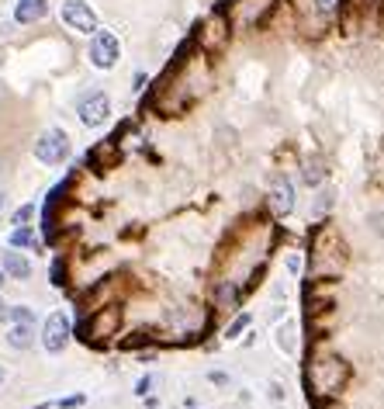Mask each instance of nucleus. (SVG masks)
<instances>
[{"instance_id": "obj_1", "label": "nucleus", "mask_w": 384, "mask_h": 409, "mask_svg": "<svg viewBox=\"0 0 384 409\" xmlns=\"http://www.w3.org/2000/svg\"><path fill=\"white\" fill-rule=\"evenodd\" d=\"M122 326V305H101L77 326V336L90 347H104Z\"/></svg>"}, {"instance_id": "obj_2", "label": "nucleus", "mask_w": 384, "mask_h": 409, "mask_svg": "<svg viewBox=\"0 0 384 409\" xmlns=\"http://www.w3.org/2000/svg\"><path fill=\"white\" fill-rule=\"evenodd\" d=\"M319 392H339L343 385L350 382V368H346V361L343 357H322V361H315V368H311V375H308Z\"/></svg>"}, {"instance_id": "obj_3", "label": "nucleus", "mask_w": 384, "mask_h": 409, "mask_svg": "<svg viewBox=\"0 0 384 409\" xmlns=\"http://www.w3.org/2000/svg\"><path fill=\"white\" fill-rule=\"evenodd\" d=\"M70 156V136L63 129H46L42 136L35 139V160L46 166H55L63 164Z\"/></svg>"}, {"instance_id": "obj_4", "label": "nucleus", "mask_w": 384, "mask_h": 409, "mask_svg": "<svg viewBox=\"0 0 384 409\" xmlns=\"http://www.w3.org/2000/svg\"><path fill=\"white\" fill-rule=\"evenodd\" d=\"M118 59H122V42H118V35L97 28L94 38H90V63H94L97 70H114Z\"/></svg>"}, {"instance_id": "obj_5", "label": "nucleus", "mask_w": 384, "mask_h": 409, "mask_svg": "<svg viewBox=\"0 0 384 409\" xmlns=\"http://www.w3.org/2000/svg\"><path fill=\"white\" fill-rule=\"evenodd\" d=\"M59 14H63L66 28H73V31H80V35H94V31L101 28L97 14H94V7H90L87 0H66Z\"/></svg>"}, {"instance_id": "obj_6", "label": "nucleus", "mask_w": 384, "mask_h": 409, "mask_svg": "<svg viewBox=\"0 0 384 409\" xmlns=\"http://www.w3.org/2000/svg\"><path fill=\"white\" fill-rule=\"evenodd\" d=\"M70 336H73L70 316H66V312H49V319H46V326H42V347H46L49 354H59V351L70 344Z\"/></svg>"}, {"instance_id": "obj_7", "label": "nucleus", "mask_w": 384, "mask_h": 409, "mask_svg": "<svg viewBox=\"0 0 384 409\" xmlns=\"http://www.w3.org/2000/svg\"><path fill=\"white\" fill-rule=\"evenodd\" d=\"M77 115L87 129H97V125L107 122V115H111V97H107L104 90H94V94H87L77 105Z\"/></svg>"}, {"instance_id": "obj_8", "label": "nucleus", "mask_w": 384, "mask_h": 409, "mask_svg": "<svg viewBox=\"0 0 384 409\" xmlns=\"http://www.w3.org/2000/svg\"><path fill=\"white\" fill-rule=\"evenodd\" d=\"M274 7H277V0H242V4L232 7V18H235L239 25L253 28V25H263Z\"/></svg>"}, {"instance_id": "obj_9", "label": "nucleus", "mask_w": 384, "mask_h": 409, "mask_svg": "<svg viewBox=\"0 0 384 409\" xmlns=\"http://www.w3.org/2000/svg\"><path fill=\"white\" fill-rule=\"evenodd\" d=\"M270 212H274V218H284L294 212V184L287 177H281L270 191Z\"/></svg>"}, {"instance_id": "obj_10", "label": "nucleus", "mask_w": 384, "mask_h": 409, "mask_svg": "<svg viewBox=\"0 0 384 409\" xmlns=\"http://www.w3.org/2000/svg\"><path fill=\"white\" fill-rule=\"evenodd\" d=\"M215 309L218 312H239V305H242V288L235 285V281H218L215 285Z\"/></svg>"}, {"instance_id": "obj_11", "label": "nucleus", "mask_w": 384, "mask_h": 409, "mask_svg": "<svg viewBox=\"0 0 384 409\" xmlns=\"http://www.w3.org/2000/svg\"><path fill=\"white\" fill-rule=\"evenodd\" d=\"M49 14V0H18L14 4V21L18 25H35Z\"/></svg>"}, {"instance_id": "obj_12", "label": "nucleus", "mask_w": 384, "mask_h": 409, "mask_svg": "<svg viewBox=\"0 0 384 409\" xmlns=\"http://www.w3.org/2000/svg\"><path fill=\"white\" fill-rule=\"evenodd\" d=\"M4 277H14V281H28L31 277V264H28V257H21L18 250H7L4 253Z\"/></svg>"}, {"instance_id": "obj_13", "label": "nucleus", "mask_w": 384, "mask_h": 409, "mask_svg": "<svg viewBox=\"0 0 384 409\" xmlns=\"http://www.w3.org/2000/svg\"><path fill=\"white\" fill-rule=\"evenodd\" d=\"M87 164H94L97 170L114 166V164H118V142H114V139H104L101 146H94V149L87 153Z\"/></svg>"}, {"instance_id": "obj_14", "label": "nucleus", "mask_w": 384, "mask_h": 409, "mask_svg": "<svg viewBox=\"0 0 384 409\" xmlns=\"http://www.w3.org/2000/svg\"><path fill=\"white\" fill-rule=\"evenodd\" d=\"M7 344L14 351H28L35 344V323H14V326L7 329Z\"/></svg>"}, {"instance_id": "obj_15", "label": "nucleus", "mask_w": 384, "mask_h": 409, "mask_svg": "<svg viewBox=\"0 0 384 409\" xmlns=\"http://www.w3.org/2000/svg\"><path fill=\"white\" fill-rule=\"evenodd\" d=\"M11 246H14V250H21V246L38 250V236H35V229H31V225H14V233H11Z\"/></svg>"}, {"instance_id": "obj_16", "label": "nucleus", "mask_w": 384, "mask_h": 409, "mask_svg": "<svg viewBox=\"0 0 384 409\" xmlns=\"http://www.w3.org/2000/svg\"><path fill=\"white\" fill-rule=\"evenodd\" d=\"M250 323H253V316H250V312H239L229 326H225V340H239V333L250 326Z\"/></svg>"}, {"instance_id": "obj_17", "label": "nucleus", "mask_w": 384, "mask_h": 409, "mask_svg": "<svg viewBox=\"0 0 384 409\" xmlns=\"http://www.w3.org/2000/svg\"><path fill=\"white\" fill-rule=\"evenodd\" d=\"M7 319H11V323H35V312H31V309H21V305H14V309H7Z\"/></svg>"}, {"instance_id": "obj_18", "label": "nucleus", "mask_w": 384, "mask_h": 409, "mask_svg": "<svg viewBox=\"0 0 384 409\" xmlns=\"http://www.w3.org/2000/svg\"><path fill=\"white\" fill-rule=\"evenodd\" d=\"M52 285L55 288H63L66 285V260L59 257V260H52Z\"/></svg>"}, {"instance_id": "obj_19", "label": "nucleus", "mask_w": 384, "mask_h": 409, "mask_svg": "<svg viewBox=\"0 0 384 409\" xmlns=\"http://www.w3.org/2000/svg\"><path fill=\"white\" fill-rule=\"evenodd\" d=\"M31 216H35V205H21V208L11 216V222H14V225H31Z\"/></svg>"}, {"instance_id": "obj_20", "label": "nucleus", "mask_w": 384, "mask_h": 409, "mask_svg": "<svg viewBox=\"0 0 384 409\" xmlns=\"http://www.w3.org/2000/svg\"><path fill=\"white\" fill-rule=\"evenodd\" d=\"M55 406L59 409H77V406H83V395H66V399H59Z\"/></svg>"}, {"instance_id": "obj_21", "label": "nucleus", "mask_w": 384, "mask_h": 409, "mask_svg": "<svg viewBox=\"0 0 384 409\" xmlns=\"http://www.w3.org/2000/svg\"><path fill=\"white\" fill-rule=\"evenodd\" d=\"M149 392H153V378L146 375V378H139V382H135V395H149Z\"/></svg>"}, {"instance_id": "obj_22", "label": "nucleus", "mask_w": 384, "mask_h": 409, "mask_svg": "<svg viewBox=\"0 0 384 409\" xmlns=\"http://www.w3.org/2000/svg\"><path fill=\"white\" fill-rule=\"evenodd\" d=\"M315 7H319L322 14H333V11H339V0H315Z\"/></svg>"}, {"instance_id": "obj_23", "label": "nucleus", "mask_w": 384, "mask_h": 409, "mask_svg": "<svg viewBox=\"0 0 384 409\" xmlns=\"http://www.w3.org/2000/svg\"><path fill=\"white\" fill-rule=\"evenodd\" d=\"M287 271H291V274L302 271V257H298V253H291V257H287Z\"/></svg>"}, {"instance_id": "obj_24", "label": "nucleus", "mask_w": 384, "mask_h": 409, "mask_svg": "<svg viewBox=\"0 0 384 409\" xmlns=\"http://www.w3.org/2000/svg\"><path fill=\"white\" fill-rule=\"evenodd\" d=\"M208 378H211L215 385H229V375H225V371H211Z\"/></svg>"}, {"instance_id": "obj_25", "label": "nucleus", "mask_w": 384, "mask_h": 409, "mask_svg": "<svg viewBox=\"0 0 384 409\" xmlns=\"http://www.w3.org/2000/svg\"><path fill=\"white\" fill-rule=\"evenodd\" d=\"M31 409H52V403H38V406H31Z\"/></svg>"}, {"instance_id": "obj_26", "label": "nucleus", "mask_w": 384, "mask_h": 409, "mask_svg": "<svg viewBox=\"0 0 384 409\" xmlns=\"http://www.w3.org/2000/svg\"><path fill=\"white\" fill-rule=\"evenodd\" d=\"M0 208H4V191H0Z\"/></svg>"}, {"instance_id": "obj_27", "label": "nucleus", "mask_w": 384, "mask_h": 409, "mask_svg": "<svg viewBox=\"0 0 384 409\" xmlns=\"http://www.w3.org/2000/svg\"><path fill=\"white\" fill-rule=\"evenodd\" d=\"M0 288H4V271H0Z\"/></svg>"}, {"instance_id": "obj_28", "label": "nucleus", "mask_w": 384, "mask_h": 409, "mask_svg": "<svg viewBox=\"0 0 384 409\" xmlns=\"http://www.w3.org/2000/svg\"><path fill=\"white\" fill-rule=\"evenodd\" d=\"M0 385H4V368H0Z\"/></svg>"}]
</instances>
